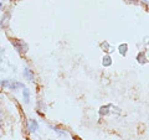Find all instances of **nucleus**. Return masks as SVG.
<instances>
[{
  "mask_svg": "<svg viewBox=\"0 0 149 140\" xmlns=\"http://www.w3.org/2000/svg\"><path fill=\"white\" fill-rule=\"evenodd\" d=\"M37 129H39V124H37V122H35V120H31L30 125H29V130L31 133H34V132H36Z\"/></svg>",
  "mask_w": 149,
  "mask_h": 140,
  "instance_id": "obj_1",
  "label": "nucleus"
},
{
  "mask_svg": "<svg viewBox=\"0 0 149 140\" xmlns=\"http://www.w3.org/2000/svg\"><path fill=\"white\" fill-rule=\"evenodd\" d=\"M24 98H25L26 103H29V102H30V94H29V91H27V89H24Z\"/></svg>",
  "mask_w": 149,
  "mask_h": 140,
  "instance_id": "obj_2",
  "label": "nucleus"
},
{
  "mask_svg": "<svg viewBox=\"0 0 149 140\" xmlns=\"http://www.w3.org/2000/svg\"><path fill=\"white\" fill-rule=\"evenodd\" d=\"M0 9H1V4H0Z\"/></svg>",
  "mask_w": 149,
  "mask_h": 140,
  "instance_id": "obj_3",
  "label": "nucleus"
}]
</instances>
